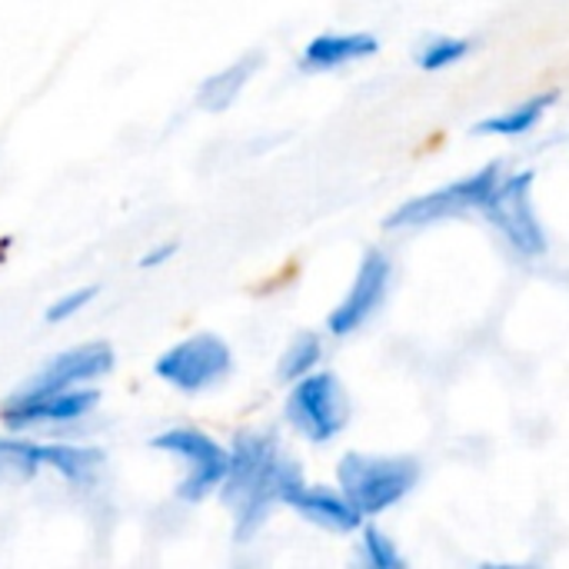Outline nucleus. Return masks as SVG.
Returning a JSON list of instances; mask_svg holds the SVG:
<instances>
[{
    "instance_id": "15",
    "label": "nucleus",
    "mask_w": 569,
    "mask_h": 569,
    "mask_svg": "<svg viewBox=\"0 0 569 569\" xmlns=\"http://www.w3.org/2000/svg\"><path fill=\"white\" fill-rule=\"evenodd\" d=\"M557 100V90L550 93H540L533 100H527L523 107L510 110V113H500V117H487L480 123H473V133H500V137H520L527 133L530 127H537V120L547 113V107Z\"/></svg>"
},
{
    "instance_id": "17",
    "label": "nucleus",
    "mask_w": 569,
    "mask_h": 569,
    "mask_svg": "<svg viewBox=\"0 0 569 569\" xmlns=\"http://www.w3.org/2000/svg\"><path fill=\"white\" fill-rule=\"evenodd\" d=\"M323 357V347H320V337L317 333H297L293 343L283 350L280 357V367H277V377L283 383H297L300 377L313 373V367L320 363Z\"/></svg>"
},
{
    "instance_id": "1",
    "label": "nucleus",
    "mask_w": 569,
    "mask_h": 569,
    "mask_svg": "<svg viewBox=\"0 0 569 569\" xmlns=\"http://www.w3.org/2000/svg\"><path fill=\"white\" fill-rule=\"evenodd\" d=\"M297 480H303L300 467L280 453L273 437L240 433L230 447L227 480L220 483V497L237 520L233 540L250 543Z\"/></svg>"
},
{
    "instance_id": "10",
    "label": "nucleus",
    "mask_w": 569,
    "mask_h": 569,
    "mask_svg": "<svg viewBox=\"0 0 569 569\" xmlns=\"http://www.w3.org/2000/svg\"><path fill=\"white\" fill-rule=\"evenodd\" d=\"M390 273H393V267H390L387 253L367 250V257H363V263H360V270H357V280H353L350 293H347L343 303H337V310L327 317V330H330L333 337H347V333L360 330V327L377 313V307L383 303L387 287H390Z\"/></svg>"
},
{
    "instance_id": "20",
    "label": "nucleus",
    "mask_w": 569,
    "mask_h": 569,
    "mask_svg": "<svg viewBox=\"0 0 569 569\" xmlns=\"http://www.w3.org/2000/svg\"><path fill=\"white\" fill-rule=\"evenodd\" d=\"M97 293H100V287H97V283H90V287H77V290H70V293L57 297V300L47 307L43 320H47V323H63V320L77 317L87 303H93V300H97Z\"/></svg>"
},
{
    "instance_id": "8",
    "label": "nucleus",
    "mask_w": 569,
    "mask_h": 569,
    "mask_svg": "<svg viewBox=\"0 0 569 569\" xmlns=\"http://www.w3.org/2000/svg\"><path fill=\"white\" fill-rule=\"evenodd\" d=\"M100 403V393L90 387H70L60 393H43V397H10V403L0 410V423L10 433H27L37 427H63L73 423L87 413H93Z\"/></svg>"
},
{
    "instance_id": "9",
    "label": "nucleus",
    "mask_w": 569,
    "mask_h": 569,
    "mask_svg": "<svg viewBox=\"0 0 569 569\" xmlns=\"http://www.w3.org/2000/svg\"><path fill=\"white\" fill-rule=\"evenodd\" d=\"M117 357H113V347L103 343V340H93V343H80V347H70L63 353H57L23 390L20 397H43V393H60V390H70V387H83V383H93L100 377H107L113 370Z\"/></svg>"
},
{
    "instance_id": "3",
    "label": "nucleus",
    "mask_w": 569,
    "mask_h": 569,
    "mask_svg": "<svg viewBox=\"0 0 569 569\" xmlns=\"http://www.w3.org/2000/svg\"><path fill=\"white\" fill-rule=\"evenodd\" d=\"M233 370V353L223 337L217 333H193L170 350H163L153 363V373L180 390V393H203L210 387H220Z\"/></svg>"
},
{
    "instance_id": "19",
    "label": "nucleus",
    "mask_w": 569,
    "mask_h": 569,
    "mask_svg": "<svg viewBox=\"0 0 569 569\" xmlns=\"http://www.w3.org/2000/svg\"><path fill=\"white\" fill-rule=\"evenodd\" d=\"M467 53H470V43L467 40H457V37H430L427 47L420 50V67L423 70H440V67L457 63Z\"/></svg>"
},
{
    "instance_id": "7",
    "label": "nucleus",
    "mask_w": 569,
    "mask_h": 569,
    "mask_svg": "<svg viewBox=\"0 0 569 569\" xmlns=\"http://www.w3.org/2000/svg\"><path fill=\"white\" fill-rule=\"evenodd\" d=\"M497 183H500V163H490V167H483L480 173H473L467 180H457V183H450L443 190H433V193L407 200L400 210H393L383 220V227L387 230L427 227V223H437L443 217H457L463 210H480V203L493 193Z\"/></svg>"
},
{
    "instance_id": "13",
    "label": "nucleus",
    "mask_w": 569,
    "mask_h": 569,
    "mask_svg": "<svg viewBox=\"0 0 569 569\" xmlns=\"http://www.w3.org/2000/svg\"><path fill=\"white\" fill-rule=\"evenodd\" d=\"M260 60H263V53L253 50V53L233 60L230 67L210 73V77L197 87V107L207 110V113H223V110H230L233 100L240 97V90L247 87V80L257 73Z\"/></svg>"
},
{
    "instance_id": "5",
    "label": "nucleus",
    "mask_w": 569,
    "mask_h": 569,
    "mask_svg": "<svg viewBox=\"0 0 569 569\" xmlns=\"http://www.w3.org/2000/svg\"><path fill=\"white\" fill-rule=\"evenodd\" d=\"M150 447L153 450H163V453H173V457H180L187 463V477L177 483V497L187 500V503L207 500L227 480L230 450H223L203 430H193V427L163 430V433L150 437Z\"/></svg>"
},
{
    "instance_id": "14",
    "label": "nucleus",
    "mask_w": 569,
    "mask_h": 569,
    "mask_svg": "<svg viewBox=\"0 0 569 569\" xmlns=\"http://www.w3.org/2000/svg\"><path fill=\"white\" fill-rule=\"evenodd\" d=\"M107 463V453L97 447H73V443H40V467L57 470L70 483H90L100 467Z\"/></svg>"
},
{
    "instance_id": "21",
    "label": "nucleus",
    "mask_w": 569,
    "mask_h": 569,
    "mask_svg": "<svg viewBox=\"0 0 569 569\" xmlns=\"http://www.w3.org/2000/svg\"><path fill=\"white\" fill-rule=\"evenodd\" d=\"M177 250H180V240H167V243H160V247H150L137 263H140L143 270H153V267H160V263L173 260V257H177Z\"/></svg>"
},
{
    "instance_id": "4",
    "label": "nucleus",
    "mask_w": 569,
    "mask_h": 569,
    "mask_svg": "<svg viewBox=\"0 0 569 569\" xmlns=\"http://www.w3.org/2000/svg\"><path fill=\"white\" fill-rule=\"evenodd\" d=\"M290 427L310 443H330L350 420V400L337 373H307L287 397Z\"/></svg>"
},
{
    "instance_id": "2",
    "label": "nucleus",
    "mask_w": 569,
    "mask_h": 569,
    "mask_svg": "<svg viewBox=\"0 0 569 569\" xmlns=\"http://www.w3.org/2000/svg\"><path fill=\"white\" fill-rule=\"evenodd\" d=\"M337 480H340L343 497L363 517H377L397 507L420 483V463L413 457L347 453L337 467Z\"/></svg>"
},
{
    "instance_id": "12",
    "label": "nucleus",
    "mask_w": 569,
    "mask_h": 569,
    "mask_svg": "<svg viewBox=\"0 0 569 569\" xmlns=\"http://www.w3.org/2000/svg\"><path fill=\"white\" fill-rule=\"evenodd\" d=\"M380 50V40L373 33H320L307 43L300 67L303 70H333L363 57H373Z\"/></svg>"
},
{
    "instance_id": "18",
    "label": "nucleus",
    "mask_w": 569,
    "mask_h": 569,
    "mask_svg": "<svg viewBox=\"0 0 569 569\" xmlns=\"http://www.w3.org/2000/svg\"><path fill=\"white\" fill-rule=\"evenodd\" d=\"M360 560L373 569H400L403 557L390 543V537L377 527H363V543H360Z\"/></svg>"
},
{
    "instance_id": "16",
    "label": "nucleus",
    "mask_w": 569,
    "mask_h": 569,
    "mask_svg": "<svg viewBox=\"0 0 569 569\" xmlns=\"http://www.w3.org/2000/svg\"><path fill=\"white\" fill-rule=\"evenodd\" d=\"M40 470V443L0 437V487L27 483Z\"/></svg>"
},
{
    "instance_id": "11",
    "label": "nucleus",
    "mask_w": 569,
    "mask_h": 569,
    "mask_svg": "<svg viewBox=\"0 0 569 569\" xmlns=\"http://www.w3.org/2000/svg\"><path fill=\"white\" fill-rule=\"evenodd\" d=\"M283 503L293 507L307 523L323 527L330 533H353L363 527V513L343 497V490H327V487H307L303 480H297L287 493Z\"/></svg>"
},
{
    "instance_id": "6",
    "label": "nucleus",
    "mask_w": 569,
    "mask_h": 569,
    "mask_svg": "<svg viewBox=\"0 0 569 569\" xmlns=\"http://www.w3.org/2000/svg\"><path fill=\"white\" fill-rule=\"evenodd\" d=\"M530 187H533L530 170H523V173H517L510 180H500L493 187V193L480 203V210L507 237V243L517 253L540 257V253H547V233H543V227L537 220Z\"/></svg>"
}]
</instances>
